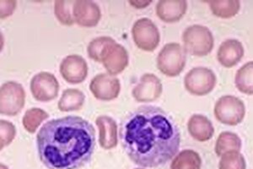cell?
<instances>
[{"instance_id":"6da1fadb","label":"cell","mask_w":253,"mask_h":169,"mask_svg":"<svg viewBox=\"0 0 253 169\" xmlns=\"http://www.w3.org/2000/svg\"><path fill=\"white\" fill-rule=\"evenodd\" d=\"M120 139L126 155L136 165L157 168L177 154L181 133L163 109L143 106L125 117Z\"/></svg>"},{"instance_id":"7a4b0ae2","label":"cell","mask_w":253,"mask_h":169,"mask_svg":"<svg viewBox=\"0 0 253 169\" xmlns=\"http://www.w3.org/2000/svg\"><path fill=\"white\" fill-rule=\"evenodd\" d=\"M38 155L48 169H78L91 160L95 129L78 116L55 118L44 123L37 136Z\"/></svg>"},{"instance_id":"3957f363","label":"cell","mask_w":253,"mask_h":169,"mask_svg":"<svg viewBox=\"0 0 253 169\" xmlns=\"http://www.w3.org/2000/svg\"><path fill=\"white\" fill-rule=\"evenodd\" d=\"M182 42L186 52L197 57H205L212 52L214 46L213 33L207 26L192 25L185 29Z\"/></svg>"},{"instance_id":"277c9868","label":"cell","mask_w":253,"mask_h":169,"mask_svg":"<svg viewBox=\"0 0 253 169\" xmlns=\"http://www.w3.org/2000/svg\"><path fill=\"white\" fill-rule=\"evenodd\" d=\"M187 63V52L184 47L177 43L166 44L157 56L156 63L159 70L168 77L178 76Z\"/></svg>"},{"instance_id":"5b68a950","label":"cell","mask_w":253,"mask_h":169,"mask_svg":"<svg viewBox=\"0 0 253 169\" xmlns=\"http://www.w3.org/2000/svg\"><path fill=\"white\" fill-rule=\"evenodd\" d=\"M213 113L216 119L220 123L229 126H236L244 119L246 107L240 98L225 95L217 100Z\"/></svg>"},{"instance_id":"8992f818","label":"cell","mask_w":253,"mask_h":169,"mask_svg":"<svg viewBox=\"0 0 253 169\" xmlns=\"http://www.w3.org/2000/svg\"><path fill=\"white\" fill-rule=\"evenodd\" d=\"M217 78L212 69L206 67H195L184 77L185 88L190 94L203 97L213 92Z\"/></svg>"},{"instance_id":"52a82bcc","label":"cell","mask_w":253,"mask_h":169,"mask_svg":"<svg viewBox=\"0 0 253 169\" xmlns=\"http://www.w3.org/2000/svg\"><path fill=\"white\" fill-rule=\"evenodd\" d=\"M26 92L16 81H7L0 90V113L6 116H15L25 106Z\"/></svg>"},{"instance_id":"ba28073f","label":"cell","mask_w":253,"mask_h":169,"mask_svg":"<svg viewBox=\"0 0 253 169\" xmlns=\"http://www.w3.org/2000/svg\"><path fill=\"white\" fill-rule=\"evenodd\" d=\"M131 32L136 46L146 52L156 50L161 42V33L158 27L149 18H141L136 20Z\"/></svg>"},{"instance_id":"9c48e42d","label":"cell","mask_w":253,"mask_h":169,"mask_svg":"<svg viewBox=\"0 0 253 169\" xmlns=\"http://www.w3.org/2000/svg\"><path fill=\"white\" fill-rule=\"evenodd\" d=\"M30 88L36 100L47 103L58 98L60 86L53 74L42 71L32 77Z\"/></svg>"},{"instance_id":"30bf717a","label":"cell","mask_w":253,"mask_h":169,"mask_svg":"<svg viewBox=\"0 0 253 169\" xmlns=\"http://www.w3.org/2000/svg\"><path fill=\"white\" fill-rule=\"evenodd\" d=\"M89 91L98 100L109 102L118 98L121 83L118 78L108 73H101L90 80Z\"/></svg>"},{"instance_id":"8fae6325","label":"cell","mask_w":253,"mask_h":169,"mask_svg":"<svg viewBox=\"0 0 253 169\" xmlns=\"http://www.w3.org/2000/svg\"><path fill=\"white\" fill-rule=\"evenodd\" d=\"M129 55L124 46L114 42L104 49L101 55V63L111 75H119L128 65Z\"/></svg>"},{"instance_id":"7c38bea8","label":"cell","mask_w":253,"mask_h":169,"mask_svg":"<svg viewBox=\"0 0 253 169\" xmlns=\"http://www.w3.org/2000/svg\"><path fill=\"white\" fill-rule=\"evenodd\" d=\"M162 92L163 85L159 77L151 73H146L133 87L132 95L138 103H152L161 97Z\"/></svg>"},{"instance_id":"4fadbf2b","label":"cell","mask_w":253,"mask_h":169,"mask_svg":"<svg viewBox=\"0 0 253 169\" xmlns=\"http://www.w3.org/2000/svg\"><path fill=\"white\" fill-rule=\"evenodd\" d=\"M63 80L73 85L82 83L88 75V64L85 59L78 55H70L64 57L59 67Z\"/></svg>"},{"instance_id":"5bb4252c","label":"cell","mask_w":253,"mask_h":169,"mask_svg":"<svg viewBox=\"0 0 253 169\" xmlns=\"http://www.w3.org/2000/svg\"><path fill=\"white\" fill-rule=\"evenodd\" d=\"M75 23L82 27H95L101 19V11L97 3L90 0L75 1L73 7Z\"/></svg>"},{"instance_id":"9a60e30c","label":"cell","mask_w":253,"mask_h":169,"mask_svg":"<svg viewBox=\"0 0 253 169\" xmlns=\"http://www.w3.org/2000/svg\"><path fill=\"white\" fill-rule=\"evenodd\" d=\"M244 47L237 39H227L220 44L218 52L217 59L224 68H232L237 65L244 56Z\"/></svg>"},{"instance_id":"2e32d148","label":"cell","mask_w":253,"mask_h":169,"mask_svg":"<svg viewBox=\"0 0 253 169\" xmlns=\"http://www.w3.org/2000/svg\"><path fill=\"white\" fill-rule=\"evenodd\" d=\"M187 10L185 0H161L156 4V14L166 23L178 22Z\"/></svg>"},{"instance_id":"e0dca14e","label":"cell","mask_w":253,"mask_h":169,"mask_svg":"<svg viewBox=\"0 0 253 169\" xmlns=\"http://www.w3.org/2000/svg\"><path fill=\"white\" fill-rule=\"evenodd\" d=\"M99 129V142L105 150H112L118 146V124L108 115H101L95 120Z\"/></svg>"},{"instance_id":"ac0fdd59","label":"cell","mask_w":253,"mask_h":169,"mask_svg":"<svg viewBox=\"0 0 253 169\" xmlns=\"http://www.w3.org/2000/svg\"><path fill=\"white\" fill-rule=\"evenodd\" d=\"M187 129L192 138L199 142L210 141L214 135L213 123L203 114L192 115L187 123Z\"/></svg>"},{"instance_id":"d6986e66","label":"cell","mask_w":253,"mask_h":169,"mask_svg":"<svg viewBox=\"0 0 253 169\" xmlns=\"http://www.w3.org/2000/svg\"><path fill=\"white\" fill-rule=\"evenodd\" d=\"M85 102V96L81 90H64L60 99L58 101V108L61 112H74L79 111L83 108Z\"/></svg>"},{"instance_id":"ffe728a7","label":"cell","mask_w":253,"mask_h":169,"mask_svg":"<svg viewBox=\"0 0 253 169\" xmlns=\"http://www.w3.org/2000/svg\"><path fill=\"white\" fill-rule=\"evenodd\" d=\"M201 157L193 150H183L173 158L170 169H201Z\"/></svg>"},{"instance_id":"44dd1931","label":"cell","mask_w":253,"mask_h":169,"mask_svg":"<svg viewBox=\"0 0 253 169\" xmlns=\"http://www.w3.org/2000/svg\"><path fill=\"white\" fill-rule=\"evenodd\" d=\"M242 147V139L239 135L233 132L224 131L220 133L217 138L214 151L216 155L220 158L225 152L230 151L240 152Z\"/></svg>"},{"instance_id":"7402d4cb","label":"cell","mask_w":253,"mask_h":169,"mask_svg":"<svg viewBox=\"0 0 253 169\" xmlns=\"http://www.w3.org/2000/svg\"><path fill=\"white\" fill-rule=\"evenodd\" d=\"M208 3L213 15L222 19H230L236 16L241 9V2L239 0L210 1Z\"/></svg>"},{"instance_id":"603a6c76","label":"cell","mask_w":253,"mask_h":169,"mask_svg":"<svg viewBox=\"0 0 253 169\" xmlns=\"http://www.w3.org/2000/svg\"><path fill=\"white\" fill-rule=\"evenodd\" d=\"M253 62H248L237 70L235 77V84L239 92L249 96L253 93Z\"/></svg>"},{"instance_id":"cb8c5ba5","label":"cell","mask_w":253,"mask_h":169,"mask_svg":"<svg viewBox=\"0 0 253 169\" xmlns=\"http://www.w3.org/2000/svg\"><path fill=\"white\" fill-rule=\"evenodd\" d=\"M49 117V114L43 109L38 108H32L26 111L22 118V123L26 131L31 134H34L37 131L38 127L44 120Z\"/></svg>"},{"instance_id":"d4e9b609","label":"cell","mask_w":253,"mask_h":169,"mask_svg":"<svg viewBox=\"0 0 253 169\" xmlns=\"http://www.w3.org/2000/svg\"><path fill=\"white\" fill-rule=\"evenodd\" d=\"M75 1L57 0L54 3V13L58 21L64 26H70L75 24L73 7Z\"/></svg>"},{"instance_id":"484cf974","label":"cell","mask_w":253,"mask_h":169,"mask_svg":"<svg viewBox=\"0 0 253 169\" xmlns=\"http://www.w3.org/2000/svg\"><path fill=\"white\" fill-rule=\"evenodd\" d=\"M219 169H247L246 159L240 152H225L220 157Z\"/></svg>"},{"instance_id":"4316f807","label":"cell","mask_w":253,"mask_h":169,"mask_svg":"<svg viewBox=\"0 0 253 169\" xmlns=\"http://www.w3.org/2000/svg\"><path fill=\"white\" fill-rule=\"evenodd\" d=\"M114 42L116 41L110 37H99L93 39L89 43L87 48V53L89 58H91L97 63H101V55L103 53L104 49Z\"/></svg>"},{"instance_id":"83f0119b","label":"cell","mask_w":253,"mask_h":169,"mask_svg":"<svg viewBox=\"0 0 253 169\" xmlns=\"http://www.w3.org/2000/svg\"><path fill=\"white\" fill-rule=\"evenodd\" d=\"M0 127H1L0 144H1V150H3L4 147L10 145L12 141H14L16 135V129L11 122L3 120V119L0 122Z\"/></svg>"},{"instance_id":"f1b7e54d","label":"cell","mask_w":253,"mask_h":169,"mask_svg":"<svg viewBox=\"0 0 253 169\" xmlns=\"http://www.w3.org/2000/svg\"><path fill=\"white\" fill-rule=\"evenodd\" d=\"M16 7V1H1V18L9 17L13 14Z\"/></svg>"},{"instance_id":"f546056e","label":"cell","mask_w":253,"mask_h":169,"mask_svg":"<svg viewBox=\"0 0 253 169\" xmlns=\"http://www.w3.org/2000/svg\"><path fill=\"white\" fill-rule=\"evenodd\" d=\"M128 3L134 7L136 9H144L148 6L150 5V3H152V1H148V0H133V1H129Z\"/></svg>"},{"instance_id":"4dcf8cb0","label":"cell","mask_w":253,"mask_h":169,"mask_svg":"<svg viewBox=\"0 0 253 169\" xmlns=\"http://www.w3.org/2000/svg\"><path fill=\"white\" fill-rule=\"evenodd\" d=\"M1 169H9V168L3 164H1Z\"/></svg>"},{"instance_id":"1f68e13d","label":"cell","mask_w":253,"mask_h":169,"mask_svg":"<svg viewBox=\"0 0 253 169\" xmlns=\"http://www.w3.org/2000/svg\"><path fill=\"white\" fill-rule=\"evenodd\" d=\"M140 169V168H138V169Z\"/></svg>"}]
</instances>
